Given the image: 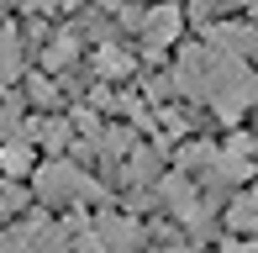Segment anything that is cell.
I'll use <instances>...</instances> for the list:
<instances>
[{
  "label": "cell",
  "mask_w": 258,
  "mask_h": 253,
  "mask_svg": "<svg viewBox=\"0 0 258 253\" xmlns=\"http://www.w3.org/2000/svg\"><path fill=\"white\" fill-rule=\"evenodd\" d=\"M169 79L184 100L211 106L221 121H242L248 106L258 100V69L248 58H237V53L211 48V42H184Z\"/></svg>",
  "instance_id": "6da1fadb"
},
{
  "label": "cell",
  "mask_w": 258,
  "mask_h": 253,
  "mask_svg": "<svg viewBox=\"0 0 258 253\" xmlns=\"http://www.w3.org/2000/svg\"><path fill=\"white\" fill-rule=\"evenodd\" d=\"M32 195L42 206H85V201H105V185L90 169H79L74 158H48L32 174Z\"/></svg>",
  "instance_id": "7a4b0ae2"
},
{
  "label": "cell",
  "mask_w": 258,
  "mask_h": 253,
  "mask_svg": "<svg viewBox=\"0 0 258 253\" xmlns=\"http://www.w3.org/2000/svg\"><path fill=\"white\" fill-rule=\"evenodd\" d=\"M153 195H158L163 206H169V216H179V222L190 227V232H206V227H211V201H206L201 190H195V179H190V174L169 169V174H163L158 185H153Z\"/></svg>",
  "instance_id": "3957f363"
},
{
  "label": "cell",
  "mask_w": 258,
  "mask_h": 253,
  "mask_svg": "<svg viewBox=\"0 0 258 253\" xmlns=\"http://www.w3.org/2000/svg\"><path fill=\"white\" fill-rule=\"evenodd\" d=\"M0 253H69V227L53 216H32L0 232Z\"/></svg>",
  "instance_id": "277c9868"
},
{
  "label": "cell",
  "mask_w": 258,
  "mask_h": 253,
  "mask_svg": "<svg viewBox=\"0 0 258 253\" xmlns=\"http://www.w3.org/2000/svg\"><path fill=\"white\" fill-rule=\"evenodd\" d=\"M143 53L148 58H163V53L179 42V32H184V11L174 6V0H158L153 11H143Z\"/></svg>",
  "instance_id": "5b68a950"
},
{
  "label": "cell",
  "mask_w": 258,
  "mask_h": 253,
  "mask_svg": "<svg viewBox=\"0 0 258 253\" xmlns=\"http://www.w3.org/2000/svg\"><path fill=\"white\" fill-rule=\"evenodd\" d=\"M253 153H258V143H248V137H232V143L221 148L216 169H211V185H216V190H237V185H248V179L258 174Z\"/></svg>",
  "instance_id": "8992f818"
},
{
  "label": "cell",
  "mask_w": 258,
  "mask_h": 253,
  "mask_svg": "<svg viewBox=\"0 0 258 253\" xmlns=\"http://www.w3.org/2000/svg\"><path fill=\"white\" fill-rule=\"evenodd\" d=\"M95 237L105 253H137L143 248V222L132 211H100L95 216Z\"/></svg>",
  "instance_id": "52a82bcc"
},
{
  "label": "cell",
  "mask_w": 258,
  "mask_h": 253,
  "mask_svg": "<svg viewBox=\"0 0 258 253\" xmlns=\"http://www.w3.org/2000/svg\"><path fill=\"white\" fill-rule=\"evenodd\" d=\"M158 153L153 148H132V153L121 158V185L126 190H148V185H158Z\"/></svg>",
  "instance_id": "ba28073f"
},
{
  "label": "cell",
  "mask_w": 258,
  "mask_h": 253,
  "mask_svg": "<svg viewBox=\"0 0 258 253\" xmlns=\"http://www.w3.org/2000/svg\"><path fill=\"white\" fill-rule=\"evenodd\" d=\"M0 174H6V179H27V174H37V148L21 143V137H16V143H6V148H0Z\"/></svg>",
  "instance_id": "9c48e42d"
},
{
  "label": "cell",
  "mask_w": 258,
  "mask_h": 253,
  "mask_svg": "<svg viewBox=\"0 0 258 253\" xmlns=\"http://www.w3.org/2000/svg\"><path fill=\"white\" fill-rule=\"evenodd\" d=\"M227 232L232 237H258V195H237L227 206Z\"/></svg>",
  "instance_id": "30bf717a"
},
{
  "label": "cell",
  "mask_w": 258,
  "mask_h": 253,
  "mask_svg": "<svg viewBox=\"0 0 258 253\" xmlns=\"http://www.w3.org/2000/svg\"><path fill=\"white\" fill-rule=\"evenodd\" d=\"M95 69H100L105 79H126V74L137 69V58H132L126 48H116V42H100V53H95Z\"/></svg>",
  "instance_id": "8fae6325"
},
{
  "label": "cell",
  "mask_w": 258,
  "mask_h": 253,
  "mask_svg": "<svg viewBox=\"0 0 258 253\" xmlns=\"http://www.w3.org/2000/svg\"><path fill=\"white\" fill-rule=\"evenodd\" d=\"M74 58H79V32H58L48 48H42V64L48 69H69Z\"/></svg>",
  "instance_id": "7c38bea8"
},
{
  "label": "cell",
  "mask_w": 258,
  "mask_h": 253,
  "mask_svg": "<svg viewBox=\"0 0 258 253\" xmlns=\"http://www.w3.org/2000/svg\"><path fill=\"white\" fill-rule=\"evenodd\" d=\"M16 74H21V42H16V32L0 27V85H11Z\"/></svg>",
  "instance_id": "4fadbf2b"
},
{
  "label": "cell",
  "mask_w": 258,
  "mask_h": 253,
  "mask_svg": "<svg viewBox=\"0 0 258 253\" xmlns=\"http://www.w3.org/2000/svg\"><path fill=\"white\" fill-rule=\"evenodd\" d=\"M69 253H105L95 237V222H69Z\"/></svg>",
  "instance_id": "5bb4252c"
},
{
  "label": "cell",
  "mask_w": 258,
  "mask_h": 253,
  "mask_svg": "<svg viewBox=\"0 0 258 253\" xmlns=\"http://www.w3.org/2000/svg\"><path fill=\"white\" fill-rule=\"evenodd\" d=\"M21 95H11V100H0V137H11V143H16L21 137Z\"/></svg>",
  "instance_id": "9a60e30c"
},
{
  "label": "cell",
  "mask_w": 258,
  "mask_h": 253,
  "mask_svg": "<svg viewBox=\"0 0 258 253\" xmlns=\"http://www.w3.org/2000/svg\"><path fill=\"white\" fill-rule=\"evenodd\" d=\"M27 100H37V106H58V85L48 74H27Z\"/></svg>",
  "instance_id": "2e32d148"
},
{
  "label": "cell",
  "mask_w": 258,
  "mask_h": 253,
  "mask_svg": "<svg viewBox=\"0 0 258 253\" xmlns=\"http://www.w3.org/2000/svg\"><path fill=\"white\" fill-rule=\"evenodd\" d=\"M242 6H248V0H195V11H190V16L211 27V21H216V11H242Z\"/></svg>",
  "instance_id": "e0dca14e"
},
{
  "label": "cell",
  "mask_w": 258,
  "mask_h": 253,
  "mask_svg": "<svg viewBox=\"0 0 258 253\" xmlns=\"http://www.w3.org/2000/svg\"><path fill=\"white\" fill-rule=\"evenodd\" d=\"M221 253H258V237H227Z\"/></svg>",
  "instance_id": "ac0fdd59"
},
{
  "label": "cell",
  "mask_w": 258,
  "mask_h": 253,
  "mask_svg": "<svg viewBox=\"0 0 258 253\" xmlns=\"http://www.w3.org/2000/svg\"><path fill=\"white\" fill-rule=\"evenodd\" d=\"M148 253H190L184 243H163V248H148Z\"/></svg>",
  "instance_id": "d6986e66"
},
{
  "label": "cell",
  "mask_w": 258,
  "mask_h": 253,
  "mask_svg": "<svg viewBox=\"0 0 258 253\" xmlns=\"http://www.w3.org/2000/svg\"><path fill=\"white\" fill-rule=\"evenodd\" d=\"M21 6H27V0H21Z\"/></svg>",
  "instance_id": "ffe728a7"
}]
</instances>
